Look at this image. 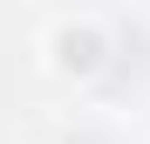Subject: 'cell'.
Returning a JSON list of instances; mask_svg holds the SVG:
<instances>
[{"label": "cell", "instance_id": "obj_1", "mask_svg": "<svg viewBox=\"0 0 150 144\" xmlns=\"http://www.w3.org/2000/svg\"><path fill=\"white\" fill-rule=\"evenodd\" d=\"M34 62H41L48 82H62V89H89V82H103L109 62H116V28H109L103 14H89V7L55 14V21L34 34Z\"/></svg>", "mask_w": 150, "mask_h": 144}]
</instances>
